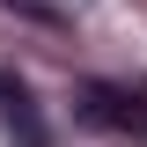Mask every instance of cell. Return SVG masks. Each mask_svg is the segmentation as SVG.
Wrapping results in <instances>:
<instances>
[{"label":"cell","mask_w":147,"mask_h":147,"mask_svg":"<svg viewBox=\"0 0 147 147\" xmlns=\"http://www.w3.org/2000/svg\"><path fill=\"white\" fill-rule=\"evenodd\" d=\"M7 7H22V15H37V22H59V7H52V0H7Z\"/></svg>","instance_id":"7a4b0ae2"},{"label":"cell","mask_w":147,"mask_h":147,"mask_svg":"<svg viewBox=\"0 0 147 147\" xmlns=\"http://www.w3.org/2000/svg\"><path fill=\"white\" fill-rule=\"evenodd\" d=\"M0 118L22 132V147H44V118H37V103H30V88H22L15 74L0 66Z\"/></svg>","instance_id":"6da1fadb"}]
</instances>
